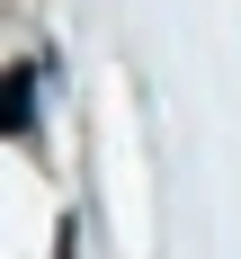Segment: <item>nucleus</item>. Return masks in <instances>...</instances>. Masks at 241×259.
I'll use <instances>...</instances> for the list:
<instances>
[{
	"mask_svg": "<svg viewBox=\"0 0 241 259\" xmlns=\"http://www.w3.org/2000/svg\"><path fill=\"white\" fill-rule=\"evenodd\" d=\"M36 72L45 63H9V134L18 143H36Z\"/></svg>",
	"mask_w": 241,
	"mask_h": 259,
	"instance_id": "f257e3e1",
	"label": "nucleus"
}]
</instances>
